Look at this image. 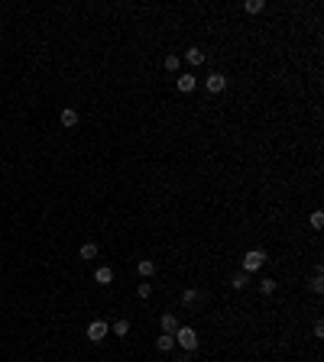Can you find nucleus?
Returning a JSON list of instances; mask_svg holds the SVG:
<instances>
[{
  "mask_svg": "<svg viewBox=\"0 0 324 362\" xmlns=\"http://www.w3.org/2000/svg\"><path fill=\"white\" fill-rule=\"evenodd\" d=\"M107 330H110V323H107V320H94V323H87V340H91V343H101L104 337H107Z\"/></svg>",
  "mask_w": 324,
  "mask_h": 362,
  "instance_id": "nucleus-4",
  "label": "nucleus"
},
{
  "mask_svg": "<svg viewBox=\"0 0 324 362\" xmlns=\"http://www.w3.org/2000/svg\"><path fill=\"white\" fill-rule=\"evenodd\" d=\"M185 61H188V65H191V68H198V65H201V61H204V52H201L198 46H195V49H188V52H185Z\"/></svg>",
  "mask_w": 324,
  "mask_h": 362,
  "instance_id": "nucleus-13",
  "label": "nucleus"
},
{
  "mask_svg": "<svg viewBox=\"0 0 324 362\" xmlns=\"http://www.w3.org/2000/svg\"><path fill=\"white\" fill-rule=\"evenodd\" d=\"M113 333H117V337H127V333H130V320H117V323H113Z\"/></svg>",
  "mask_w": 324,
  "mask_h": 362,
  "instance_id": "nucleus-19",
  "label": "nucleus"
},
{
  "mask_svg": "<svg viewBox=\"0 0 324 362\" xmlns=\"http://www.w3.org/2000/svg\"><path fill=\"white\" fill-rule=\"evenodd\" d=\"M311 333H314V340H321V337H324V323H321V320H314V326H311Z\"/></svg>",
  "mask_w": 324,
  "mask_h": 362,
  "instance_id": "nucleus-22",
  "label": "nucleus"
},
{
  "mask_svg": "<svg viewBox=\"0 0 324 362\" xmlns=\"http://www.w3.org/2000/svg\"><path fill=\"white\" fill-rule=\"evenodd\" d=\"M156 349H159V352H172L175 349V333H162V337L156 340Z\"/></svg>",
  "mask_w": 324,
  "mask_h": 362,
  "instance_id": "nucleus-7",
  "label": "nucleus"
},
{
  "mask_svg": "<svg viewBox=\"0 0 324 362\" xmlns=\"http://www.w3.org/2000/svg\"><path fill=\"white\" fill-rule=\"evenodd\" d=\"M308 288L314 291V294H321V291H324V275H321V266L314 269V275H311V281H308Z\"/></svg>",
  "mask_w": 324,
  "mask_h": 362,
  "instance_id": "nucleus-14",
  "label": "nucleus"
},
{
  "mask_svg": "<svg viewBox=\"0 0 324 362\" xmlns=\"http://www.w3.org/2000/svg\"><path fill=\"white\" fill-rule=\"evenodd\" d=\"M136 294L143 298V301H150V294H153V285H150V281H143V285L136 288Z\"/></svg>",
  "mask_w": 324,
  "mask_h": 362,
  "instance_id": "nucleus-20",
  "label": "nucleus"
},
{
  "mask_svg": "<svg viewBox=\"0 0 324 362\" xmlns=\"http://www.w3.org/2000/svg\"><path fill=\"white\" fill-rule=\"evenodd\" d=\"M198 330H191V326H179L175 330V346H182L185 352H195L198 349Z\"/></svg>",
  "mask_w": 324,
  "mask_h": 362,
  "instance_id": "nucleus-1",
  "label": "nucleus"
},
{
  "mask_svg": "<svg viewBox=\"0 0 324 362\" xmlns=\"http://www.w3.org/2000/svg\"><path fill=\"white\" fill-rule=\"evenodd\" d=\"M195 84H198V78L191 75V72L175 75V91H179V94H191V91H195Z\"/></svg>",
  "mask_w": 324,
  "mask_h": 362,
  "instance_id": "nucleus-5",
  "label": "nucleus"
},
{
  "mask_svg": "<svg viewBox=\"0 0 324 362\" xmlns=\"http://www.w3.org/2000/svg\"><path fill=\"white\" fill-rule=\"evenodd\" d=\"M94 281H98V285H110V281H113V269L98 266V272H94Z\"/></svg>",
  "mask_w": 324,
  "mask_h": 362,
  "instance_id": "nucleus-11",
  "label": "nucleus"
},
{
  "mask_svg": "<svg viewBox=\"0 0 324 362\" xmlns=\"http://www.w3.org/2000/svg\"><path fill=\"white\" fill-rule=\"evenodd\" d=\"M165 72H179V65H182V58H179V52H169V55H165Z\"/></svg>",
  "mask_w": 324,
  "mask_h": 362,
  "instance_id": "nucleus-15",
  "label": "nucleus"
},
{
  "mask_svg": "<svg viewBox=\"0 0 324 362\" xmlns=\"http://www.w3.org/2000/svg\"><path fill=\"white\" fill-rule=\"evenodd\" d=\"M81 259H98V243H84L81 246Z\"/></svg>",
  "mask_w": 324,
  "mask_h": 362,
  "instance_id": "nucleus-16",
  "label": "nucleus"
},
{
  "mask_svg": "<svg viewBox=\"0 0 324 362\" xmlns=\"http://www.w3.org/2000/svg\"><path fill=\"white\" fill-rule=\"evenodd\" d=\"M259 291H262V294H273V291H276V278H262L259 281Z\"/></svg>",
  "mask_w": 324,
  "mask_h": 362,
  "instance_id": "nucleus-18",
  "label": "nucleus"
},
{
  "mask_svg": "<svg viewBox=\"0 0 324 362\" xmlns=\"http://www.w3.org/2000/svg\"><path fill=\"white\" fill-rule=\"evenodd\" d=\"M201 301H204V294H201L198 288H188L185 294H182V304H185V307H198Z\"/></svg>",
  "mask_w": 324,
  "mask_h": 362,
  "instance_id": "nucleus-6",
  "label": "nucleus"
},
{
  "mask_svg": "<svg viewBox=\"0 0 324 362\" xmlns=\"http://www.w3.org/2000/svg\"><path fill=\"white\" fill-rule=\"evenodd\" d=\"M58 120H62V126H65V129H75V126H78V110L65 107V110H62V117H58Z\"/></svg>",
  "mask_w": 324,
  "mask_h": 362,
  "instance_id": "nucleus-8",
  "label": "nucleus"
},
{
  "mask_svg": "<svg viewBox=\"0 0 324 362\" xmlns=\"http://www.w3.org/2000/svg\"><path fill=\"white\" fill-rule=\"evenodd\" d=\"M262 7H266L262 0H247V4H243V10H247V13H262Z\"/></svg>",
  "mask_w": 324,
  "mask_h": 362,
  "instance_id": "nucleus-17",
  "label": "nucleus"
},
{
  "mask_svg": "<svg viewBox=\"0 0 324 362\" xmlns=\"http://www.w3.org/2000/svg\"><path fill=\"white\" fill-rule=\"evenodd\" d=\"M204 87H208L211 94H224V91H227V75H221V72H211V75L204 78Z\"/></svg>",
  "mask_w": 324,
  "mask_h": 362,
  "instance_id": "nucleus-3",
  "label": "nucleus"
},
{
  "mask_svg": "<svg viewBox=\"0 0 324 362\" xmlns=\"http://www.w3.org/2000/svg\"><path fill=\"white\" fill-rule=\"evenodd\" d=\"M266 259H269V255L262 252V249H250L247 255H243V269H240V272H247V275H253V272H259L262 266H266Z\"/></svg>",
  "mask_w": 324,
  "mask_h": 362,
  "instance_id": "nucleus-2",
  "label": "nucleus"
},
{
  "mask_svg": "<svg viewBox=\"0 0 324 362\" xmlns=\"http://www.w3.org/2000/svg\"><path fill=\"white\" fill-rule=\"evenodd\" d=\"M159 323H162V333H175V330H179V326H182V323H179V317H175V314H162V320H159Z\"/></svg>",
  "mask_w": 324,
  "mask_h": 362,
  "instance_id": "nucleus-10",
  "label": "nucleus"
},
{
  "mask_svg": "<svg viewBox=\"0 0 324 362\" xmlns=\"http://www.w3.org/2000/svg\"><path fill=\"white\" fill-rule=\"evenodd\" d=\"M136 272H139L143 278H153V275H156V262H153V259H139V262H136Z\"/></svg>",
  "mask_w": 324,
  "mask_h": 362,
  "instance_id": "nucleus-9",
  "label": "nucleus"
},
{
  "mask_svg": "<svg viewBox=\"0 0 324 362\" xmlns=\"http://www.w3.org/2000/svg\"><path fill=\"white\" fill-rule=\"evenodd\" d=\"M175 362H195V359H191V352H179V356H175Z\"/></svg>",
  "mask_w": 324,
  "mask_h": 362,
  "instance_id": "nucleus-23",
  "label": "nucleus"
},
{
  "mask_svg": "<svg viewBox=\"0 0 324 362\" xmlns=\"http://www.w3.org/2000/svg\"><path fill=\"white\" fill-rule=\"evenodd\" d=\"M321 226H324V214L314 210V214H311V229H321Z\"/></svg>",
  "mask_w": 324,
  "mask_h": 362,
  "instance_id": "nucleus-21",
  "label": "nucleus"
},
{
  "mask_svg": "<svg viewBox=\"0 0 324 362\" xmlns=\"http://www.w3.org/2000/svg\"><path fill=\"white\" fill-rule=\"evenodd\" d=\"M247 285H250V275H247V272H233V275H230V288L243 291Z\"/></svg>",
  "mask_w": 324,
  "mask_h": 362,
  "instance_id": "nucleus-12",
  "label": "nucleus"
}]
</instances>
